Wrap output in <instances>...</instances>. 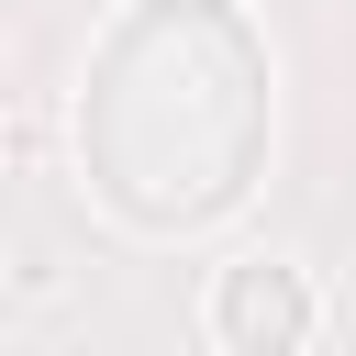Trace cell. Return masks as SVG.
I'll list each match as a JSON object with an SVG mask.
<instances>
[{"label":"cell","instance_id":"obj_2","mask_svg":"<svg viewBox=\"0 0 356 356\" xmlns=\"http://www.w3.org/2000/svg\"><path fill=\"white\" fill-rule=\"evenodd\" d=\"M211 323H222L245 356H289V345L312 334V289H300V267H234L222 300H211Z\"/></svg>","mask_w":356,"mask_h":356},{"label":"cell","instance_id":"obj_1","mask_svg":"<svg viewBox=\"0 0 356 356\" xmlns=\"http://www.w3.org/2000/svg\"><path fill=\"white\" fill-rule=\"evenodd\" d=\"M89 189L134 234H189L256 189L267 156V44L234 0H122L78 67Z\"/></svg>","mask_w":356,"mask_h":356}]
</instances>
